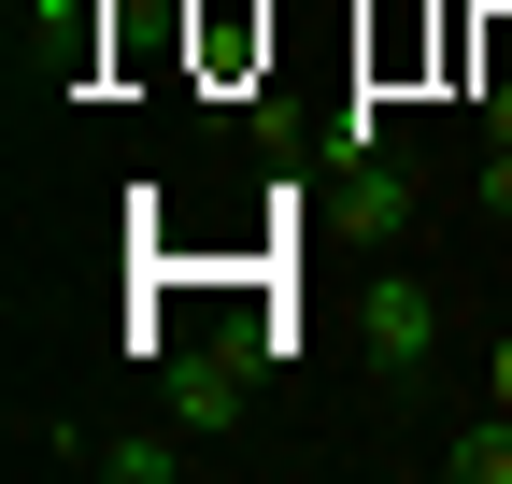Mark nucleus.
Wrapping results in <instances>:
<instances>
[{"label": "nucleus", "instance_id": "nucleus-2", "mask_svg": "<svg viewBox=\"0 0 512 484\" xmlns=\"http://www.w3.org/2000/svg\"><path fill=\"white\" fill-rule=\"evenodd\" d=\"M356 328H370V371L399 385V371H427V342H441V299H427L413 271H370V314H356Z\"/></svg>", "mask_w": 512, "mask_h": 484}, {"label": "nucleus", "instance_id": "nucleus-6", "mask_svg": "<svg viewBox=\"0 0 512 484\" xmlns=\"http://www.w3.org/2000/svg\"><path fill=\"white\" fill-rule=\"evenodd\" d=\"M484 214H512V143H484Z\"/></svg>", "mask_w": 512, "mask_h": 484}, {"label": "nucleus", "instance_id": "nucleus-3", "mask_svg": "<svg viewBox=\"0 0 512 484\" xmlns=\"http://www.w3.org/2000/svg\"><path fill=\"white\" fill-rule=\"evenodd\" d=\"M356 242H399L413 228V171H399V143H384V157H342V200H328Z\"/></svg>", "mask_w": 512, "mask_h": 484}, {"label": "nucleus", "instance_id": "nucleus-7", "mask_svg": "<svg viewBox=\"0 0 512 484\" xmlns=\"http://www.w3.org/2000/svg\"><path fill=\"white\" fill-rule=\"evenodd\" d=\"M484 385H498V413H512V342H498V356H484Z\"/></svg>", "mask_w": 512, "mask_h": 484}, {"label": "nucleus", "instance_id": "nucleus-4", "mask_svg": "<svg viewBox=\"0 0 512 484\" xmlns=\"http://www.w3.org/2000/svg\"><path fill=\"white\" fill-rule=\"evenodd\" d=\"M441 484H512V413H484V428L441 442Z\"/></svg>", "mask_w": 512, "mask_h": 484}, {"label": "nucleus", "instance_id": "nucleus-1", "mask_svg": "<svg viewBox=\"0 0 512 484\" xmlns=\"http://www.w3.org/2000/svg\"><path fill=\"white\" fill-rule=\"evenodd\" d=\"M157 356V399H171V428H200V442H228L242 428V399H256V356H271V328H214L200 356H171V342H143Z\"/></svg>", "mask_w": 512, "mask_h": 484}, {"label": "nucleus", "instance_id": "nucleus-5", "mask_svg": "<svg viewBox=\"0 0 512 484\" xmlns=\"http://www.w3.org/2000/svg\"><path fill=\"white\" fill-rule=\"evenodd\" d=\"M185 442H200V428H185ZM185 442H157V428H143V442H100V470H114V484H185Z\"/></svg>", "mask_w": 512, "mask_h": 484}]
</instances>
